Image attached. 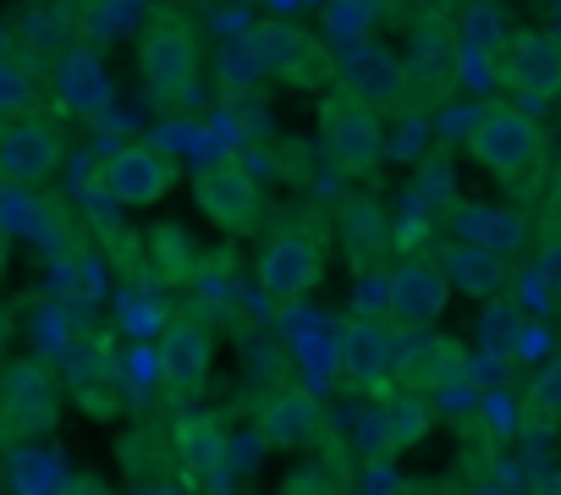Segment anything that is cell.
Here are the masks:
<instances>
[{
	"mask_svg": "<svg viewBox=\"0 0 561 495\" xmlns=\"http://www.w3.org/2000/svg\"><path fill=\"white\" fill-rule=\"evenodd\" d=\"M176 451H182V468H187V479L193 484H209V479H220V468H226V429L215 424V418H204V413H187L182 424H176Z\"/></svg>",
	"mask_w": 561,
	"mask_h": 495,
	"instance_id": "obj_19",
	"label": "cell"
},
{
	"mask_svg": "<svg viewBox=\"0 0 561 495\" xmlns=\"http://www.w3.org/2000/svg\"><path fill=\"white\" fill-rule=\"evenodd\" d=\"M446 298H451V281L440 276V265L430 260H408L391 270V287H386V314L397 331H430L440 314H446Z\"/></svg>",
	"mask_w": 561,
	"mask_h": 495,
	"instance_id": "obj_15",
	"label": "cell"
},
{
	"mask_svg": "<svg viewBox=\"0 0 561 495\" xmlns=\"http://www.w3.org/2000/svg\"><path fill=\"white\" fill-rule=\"evenodd\" d=\"M408 61V83L424 94V100H446L457 89V72H462V39H457V23L451 18H424L402 50Z\"/></svg>",
	"mask_w": 561,
	"mask_h": 495,
	"instance_id": "obj_11",
	"label": "cell"
},
{
	"mask_svg": "<svg viewBox=\"0 0 561 495\" xmlns=\"http://www.w3.org/2000/svg\"><path fill=\"white\" fill-rule=\"evenodd\" d=\"M380 18H391V12H386V0H331V12H325V34H331L342 50H353V45L375 39Z\"/></svg>",
	"mask_w": 561,
	"mask_h": 495,
	"instance_id": "obj_23",
	"label": "cell"
},
{
	"mask_svg": "<svg viewBox=\"0 0 561 495\" xmlns=\"http://www.w3.org/2000/svg\"><path fill=\"white\" fill-rule=\"evenodd\" d=\"M61 165V133L28 111V116H0V176L7 182H45Z\"/></svg>",
	"mask_w": 561,
	"mask_h": 495,
	"instance_id": "obj_12",
	"label": "cell"
},
{
	"mask_svg": "<svg viewBox=\"0 0 561 495\" xmlns=\"http://www.w3.org/2000/svg\"><path fill=\"white\" fill-rule=\"evenodd\" d=\"M39 105V78L28 61L0 56V116H28Z\"/></svg>",
	"mask_w": 561,
	"mask_h": 495,
	"instance_id": "obj_25",
	"label": "cell"
},
{
	"mask_svg": "<svg viewBox=\"0 0 561 495\" xmlns=\"http://www.w3.org/2000/svg\"><path fill=\"white\" fill-rule=\"evenodd\" d=\"M336 226H342V242H347V254H353L358 270L375 254H386V209L375 198H347L342 215H336Z\"/></svg>",
	"mask_w": 561,
	"mask_h": 495,
	"instance_id": "obj_22",
	"label": "cell"
},
{
	"mask_svg": "<svg viewBox=\"0 0 561 495\" xmlns=\"http://www.w3.org/2000/svg\"><path fill=\"white\" fill-rule=\"evenodd\" d=\"M61 495H105V484H100V479H89V473H78V479H67V484H61Z\"/></svg>",
	"mask_w": 561,
	"mask_h": 495,
	"instance_id": "obj_28",
	"label": "cell"
},
{
	"mask_svg": "<svg viewBox=\"0 0 561 495\" xmlns=\"http://www.w3.org/2000/svg\"><path fill=\"white\" fill-rule=\"evenodd\" d=\"M336 364H342V380L353 391H386L397 375V325L380 314L347 320V331L336 342Z\"/></svg>",
	"mask_w": 561,
	"mask_h": 495,
	"instance_id": "obj_9",
	"label": "cell"
},
{
	"mask_svg": "<svg viewBox=\"0 0 561 495\" xmlns=\"http://www.w3.org/2000/svg\"><path fill=\"white\" fill-rule=\"evenodd\" d=\"M56 100H61L67 111H78V116L105 111V100H111V72H105V61H100L89 45H72V50L56 61Z\"/></svg>",
	"mask_w": 561,
	"mask_h": 495,
	"instance_id": "obj_16",
	"label": "cell"
},
{
	"mask_svg": "<svg viewBox=\"0 0 561 495\" xmlns=\"http://www.w3.org/2000/svg\"><path fill=\"white\" fill-rule=\"evenodd\" d=\"M259 61L280 78V83H298V89H325L336 78V61L314 45V34H304L298 23H264L259 28Z\"/></svg>",
	"mask_w": 561,
	"mask_h": 495,
	"instance_id": "obj_13",
	"label": "cell"
},
{
	"mask_svg": "<svg viewBox=\"0 0 561 495\" xmlns=\"http://www.w3.org/2000/svg\"><path fill=\"white\" fill-rule=\"evenodd\" d=\"M56 413H61V396H56V380L45 364H12L0 375V435L7 440L50 435Z\"/></svg>",
	"mask_w": 561,
	"mask_h": 495,
	"instance_id": "obj_7",
	"label": "cell"
},
{
	"mask_svg": "<svg viewBox=\"0 0 561 495\" xmlns=\"http://www.w3.org/2000/svg\"><path fill=\"white\" fill-rule=\"evenodd\" d=\"M484 347L490 353H512L517 347V309L490 298V314H484Z\"/></svg>",
	"mask_w": 561,
	"mask_h": 495,
	"instance_id": "obj_26",
	"label": "cell"
},
{
	"mask_svg": "<svg viewBox=\"0 0 561 495\" xmlns=\"http://www.w3.org/2000/svg\"><path fill=\"white\" fill-rule=\"evenodd\" d=\"M336 89H347L353 100H364L375 111L380 105H397V94L408 89V61H402V50L364 39V45H353V50L336 56Z\"/></svg>",
	"mask_w": 561,
	"mask_h": 495,
	"instance_id": "obj_14",
	"label": "cell"
},
{
	"mask_svg": "<svg viewBox=\"0 0 561 495\" xmlns=\"http://www.w3.org/2000/svg\"><path fill=\"white\" fill-rule=\"evenodd\" d=\"M133 56H138V72L149 83L154 100L165 105H182L193 94V78H198V39L193 28L176 18V12H154L138 39H133Z\"/></svg>",
	"mask_w": 561,
	"mask_h": 495,
	"instance_id": "obj_3",
	"label": "cell"
},
{
	"mask_svg": "<svg viewBox=\"0 0 561 495\" xmlns=\"http://www.w3.org/2000/svg\"><path fill=\"white\" fill-rule=\"evenodd\" d=\"M264 440H275V446H304L314 429H320V402L309 396V391H275L270 402H264Z\"/></svg>",
	"mask_w": 561,
	"mask_h": 495,
	"instance_id": "obj_20",
	"label": "cell"
},
{
	"mask_svg": "<svg viewBox=\"0 0 561 495\" xmlns=\"http://www.w3.org/2000/svg\"><path fill=\"white\" fill-rule=\"evenodd\" d=\"M468 154L506 187V193H528V182L545 165V127L523 111V105H484L473 133H468Z\"/></svg>",
	"mask_w": 561,
	"mask_h": 495,
	"instance_id": "obj_1",
	"label": "cell"
},
{
	"mask_svg": "<svg viewBox=\"0 0 561 495\" xmlns=\"http://www.w3.org/2000/svg\"><path fill=\"white\" fill-rule=\"evenodd\" d=\"M320 154H325V165L336 171V176H347V182H358V176H369L375 165H380V154H386V127H380V111L375 105H364V100H353L347 89H331L325 100H320Z\"/></svg>",
	"mask_w": 561,
	"mask_h": 495,
	"instance_id": "obj_2",
	"label": "cell"
},
{
	"mask_svg": "<svg viewBox=\"0 0 561 495\" xmlns=\"http://www.w3.org/2000/svg\"><path fill=\"white\" fill-rule=\"evenodd\" d=\"M495 78L523 94V100H556L561 94V39L539 34V28H517L506 34V50L495 61Z\"/></svg>",
	"mask_w": 561,
	"mask_h": 495,
	"instance_id": "obj_10",
	"label": "cell"
},
{
	"mask_svg": "<svg viewBox=\"0 0 561 495\" xmlns=\"http://www.w3.org/2000/svg\"><path fill=\"white\" fill-rule=\"evenodd\" d=\"M545 242L561 248V165L550 171V187H545Z\"/></svg>",
	"mask_w": 561,
	"mask_h": 495,
	"instance_id": "obj_27",
	"label": "cell"
},
{
	"mask_svg": "<svg viewBox=\"0 0 561 495\" xmlns=\"http://www.w3.org/2000/svg\"><path fill=\"white\" fill-rule=\"evenodd\" d=\"M325 260H331V248H325V237L314 226H293V231L270 237L264 254H259V292H264V303H275V309L304 303L325 281Z\"/></svg>",
	"mask_w": 561,
	"mask_h": 495,
	"instance_id": "obj_4",
	"label": "cell"
},
{
	"mask_svg": "<svg viewBox=\"0 0 561 495\" xmlns=\"http://www.w3.org/2000/svg\"><path fill=\"white\" fill-rule=\"evenodd\" d=\"M440 276L457 287V292H468V298H479V303H490V298H501L506 292V260L501 254H490V248H473V242H451L446 254H440Z\"/></svg>",
	"mask_w": 561,
	"mask_h": 495,
	"instance_id": "obj_17",
	"label": "cell"
},
{
	"mask_svg": "<svg viewBox=\"0 0 561 495\" xmlns=\"http://www.w3.org/2000/svg\"><path fill=\"white\" fill-rule=\"evenodd\" d=\"M154 369H160L165 391L198 396L204 380H209V369H215V331L204 320H193V314H176L160 331V342H154Z\"/></svg>",
	"mask_w": 561,
	"mask_h": 495,
	"instance_id": "obj_8",
	"label": "cell"
},
{
	"mask_svg": "<svg viewBox=\"0 0 561 495\" xmlns=\"http://www.w3.org/2000/svg\"><path fill=\"white\" fill-rule=\"evenodd\" d=\"M7 260H12V231L0 226V276H7Z\"/></svg>",
	"mask_w": 561,
	"mask_h": 495,
	"instance_id": "obj_30",
	"label": "cell"
},
{
	"mask_svg": "<svg viewBox=\"0 0 561 495\" xmlns=\"http://www.w3.org/2000/svg\"><path fill=\"white\" fill-rule=\"evenodd\" d=\"M176 182V160L154 143H122L116 154H105L100 165V193L122 209H149L171 193Z\"/></svg>",
	"mask_w": 561,
	"mask_h": 495,
	"instance_id": "obj_5",
	"label": "cell"
},
{
	"mask_svg": "<svg viewBox=\"0 0 561 495\" xmlns=\"http://www.w3.org/2000/svg\"><path fill=\"white\" fill-rule=\"evenodd\" d=\"M534 495H561V473H556V468H545V473L534 479Z\"/></svg>",
	"mask_w": 561,
	"mask_h": 495,
	"instance_id": "obj_29",
	"label": "cell"
},
{
	"mask_svg": "<svg viewBox=\"0 0 561 495\" xmlns=\"http://www.w3.org/2000/svg\"><path fill=\"white\" fill-rule=\"evenodd\" d=\"M451 231H457V242H473V248H490V254H506V248H523V215H512V209H495V204H451Z\"/></svg>",
	"mask_w": 561,
	"mask_h": 495,
	"instance_id": "obj_18",
	"label": "cell"
},
{
	"mask_svg": "<svg viewBox=\"0 0 561 495\" xmlns=\"http://www.w3.org/2000/svg\"><path fill=\"white\" fill-rule=\"evenodd\" d=\"M193 198H198V209L220 226V231H248L253 220H259V209H264V193H259V176L242 165V160H204L198 171H193Z\"/></svg>",
	"mask_w": 561,
	"mask_h": 495,
	"instance_id": "obj_6",
	"label": "cell"
},
{
	"mask_svg": "<svg viewBox=\"0 0 561 495\" xmlns=\"http://www.w3.org/2000/svg\"><path fill=\"white\" fill-rule=\"evenodd\" d=\"M23 34L39 56H67L78 45V0H28V18H23Z\"/></svg>",
	"mask_w": 561,
	"mask_h": 495,
	"instance_id": "obj_21",
	"label": "cell"
},
{
	"mask_svg": "<svg viewBox=\"0 0 561 495\" xmlns=\"http://www.w3.org/2000/svg\"><path fill=\"white\" fill-rule=\"evenodd\" d=\"M380 429H386V446L391 451H408L430 435V402L424 396H391L380 407Z\"/></svg>",
	"mask_w": 561,
	"mask_h": 495,
	"instance_id": "obj_24",
	"label": "cell"
}]
</instances>
